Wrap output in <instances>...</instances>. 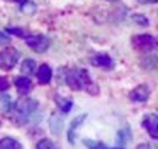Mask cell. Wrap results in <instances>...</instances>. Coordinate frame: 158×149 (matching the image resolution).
<instances>
[{"instance_id": "obj_1", "label": "cell", "mask_w": 158, "mask_h": 149, "mask_svg": "<svg viewBox=\"0 0 158 149\" xmlns=\"http://www.w3.org/2000/svg\"><path fill=\"white\" fill-rule=\"evenodd\" d=\"M65 83L68 84V87L71 90H86L91 94V96H96L99 93V87L93 83L90 74L87 72V70L83 68H74L70 70L65 74Z\"/></svg>"}, {"instance_id": "obj_2", "label": "cell", "mask_w": 158, "mask_h": 149, "mask_svg": "<svg viewBox=\"0 0 158 149\" xmlns=\"http://www.w3.org/2000/svg\"><path fill=\"white\" fill-rule=\"evenodd\" d=\"M38 109V101L31 99V97H22L19 100L13 103L12 106V111H13V119L16 123L19 125H23L29 120V117L34 115L35 111Z\"/></svg>"}, {"instance_id": "obj_3", "label": "cell", "mask_w": 158, "mask_h": 149, "mask_svg": "<svg viewBox=\"0 0 158 149\" xmlns=\"http://www.w3.org/2000/svg\"><path fill=\"white\" fill-rule=\"evenodd\" d=\"M131 43L136 51H142V52H151V51H158V39L152 35H135L131 39Z\"/></svg>"}, {"instance_id": "obj_4", "label": "cell", "mask_w": 158, "mask_h": 149, "mask_svg": "<svg viewBox=\"0 0 158 149\" xmlns=\"http://www.w3.org/2000/svg\"><path fill=\"white\" fill-rule=\"evenodd\" d=\"M25 42L32 51L38 54L47 52V49L49 48V41L44 35H28L25 36Z\"/></svg>"}, {"instance_id": "obj_5", "label": "cell", "mask_w": 158, "mask_h": 149, "mask_svg": "<svg viewBox=\"0 0 158 149\" xmlns=\"http://www.w3.org/2000/svg\"><path fill=\"white\" fill-rule=\"evenodd\" d=\"M18 59H19V52L15 48L3 49L0 52V68L5 71H9L18 64Z\"/></svg>"}, {"instance_id": "obj_6", "label": "cell", "mask_w": 158, "mask_h": 149, "mask_svg": "<svg viewBox=\"0 0 158 149\" xmlns=\"http://www.w3.org/2000/svg\"><path fill=\"white\" fill-rule=\"evenodd\" d=\"M142 126L152 139L158 140V115H155V113L145 115L144 120H142Z\"/></svg>"}, {"instance_id": "obj_7", "label": "cell", "mask_w": 158, "mask_h": 149, "mask_svg": "<svg viewBox=\"0 0 158 149\" xmlns=\"http://www.w3.org/2000/svg\"><path fill=\"white\" fill-rule=\"evenodd\" d=\"M149 94H151L149 87L145 86V84H141V86L135 87L134 90L131 91L129 97H131V100L132 101H136V103H145V101H148Z\"/></svg>"}, {"instance_id": "obj_8", "label": "cell", "mask_w": 158, "mask_h": 149, "mask_svg": "<svg viewBox=\"0 0 158 149\" xmlns=\"http://www.w3.org/2000/svg\"><path fill=\"white\" fill-rule=\"evenodd\" d=\"M91 65L99 68H112L113 67V59L107 55V54H96L93 55L90 59Z\"/></svg>"}, {"instance_id": "obj_9", "label": "cell", "mask_w": 158, "mask_h": 149, "mask_svg": "<svg viewBox=\"0 0 158 149\" xmlns=\"http://www.w3.org/2000/svg\"><path fill=\"white\" fill-rule=\"evenodd\" d=\"M36 78H38L39 84H49L51 78H52V70L49 65L47 64H42L41 67L38 68V72H36Z\"/></svg>"}, {"instance_id": "obj_10", "label": "cell", "mask_w": 158, "mask_h": 149, "mask_svg": "<svg viewBox=\"0 0 158 149\" xmlns=\"http://www.w3.org/2000/svg\"><path fill=\"white\" fill-rule=\"evenodd\" d=\"M86 115H80V116H77L76 119L71 122V125H70V129H68V142L70 143H74L76 142V135H77V129H78V126L81 125L83 122L86 120Z\"/></svg>"}, {"instance_id": "obj_11", "label": "cell", "mask_w": 158, "mask_h": 149, "mask_svg": "<svg viewBox=\"0 0 158 149\" xmlns=\"http://www.w3.org/2000/svg\"><path fill=\"white\" fill-rule=\"evenodd\" d=\"M15 86L18 88V91H19L20 94H23V96H26V94L32 90V81H31V78L25 77V75L16 78V80H15Z\"/></svg>"}, {"instance_id": "obj_12", "label": "cell", "mask_w": 158, "mask_h": 149, "mask_svg": "<svg viewBox=\"0 0 158 149\" xmlns=\"http://www.w3.org/2000/svg\"><path fill=\"white\" fill-rule=\"evenodd\" d=\"M131 139H132V132H131L129 126H126V127H123V129H120L118 132V135H116V145L119 148H125Z\"/></svg>"}, {"instance_id": "obj_13", "label": "cell", "mask_w": 158, "mask_h": 149, "mask_svg": "<svg viewBox=\"0 0 158 149\" xmlns=\"http://www.w3.org/2000/svg\"><path fill=\"white\" fill-rule=\"evenodd\" d=\"M49 126H51V132L54 135H60L62 129V117H60L57 113H54L49 119Z\"/></svg>"}, {"instance_id": "obj_14", "label": "cell", "mask_w": 158, "mask_h": 149, "mask_svg": "<svg viewBox=\"0 0 158 149\" xmlns=\"http://www.w3.org/2000/svg\"><path fill=\"white\" fill-rule=\"evenodd\" d=\"M20 148H22L20 142H18L13 138L6 136V138H3L0 140V149H20Z\"/></svg>"}, {"instance_id": "obj_15", "label": "cell", "mask_w": 158, "mask_h": 149, "mask_svg": "<svg viewBox=\"0 0 158 149\" xmlns=\"http://www.w3.org/2000/svg\"><path fill=\"white\" fill-rule=\"evenodd\" d=\"M55 103H57V106L60 107V110L62 113H68L73 107V101L70 99H65V97L61 96H55Z\"/></svg>"}, {"instance_id": "obj_16", "label": "cell", "mask_w": 158, "mask_h": 149, "mask_svg": "<svg viewBox=\"0 0 158 149\" xmlns=\"http://www.w3.org/2000/svg\"><path fill=\"white\" fill-rule=\"evenodd\" d=\"M20 70H22V72L26 74V75H32V74L36 71V62H35L32 58H26L23 62H22Z\"/></svg>"}, {"instance_id": "obj_17", "label": "cell", "mask_w": 158, "mask_h": 149, "mask_svg": "<svg viewBox=\"0 0 158 149\" xmlns=\"http://www.w3.org/2000/svg\"><path fill=\"white\" fill-rule=\"evenodd\" d=\"M20 10L23 12L25 14H34L36 12V5L34 2H29V0H25L20 3Z\"/></svg>"}, {"instance_id": "obj_18", "label": "cell", "mask_w": 158, "mask_h": 149, "mask_svg": "<svg viewBox=\"0 0 158 149\" xmlns=\"http://www.w3.org/2000/svg\"><path fill=\"white\" fill-rule=\"evenodd\" d=\"M12 106H13V103L10 100V97L7 94H2L0 96V109L5 111H9L12 110Z\"/></svg>"}, {"instance_id": "obj_19", "label": "cell", "mask_w": 158, "mask_h": 149, "mask_svg": "<svg viewBox=\"0 0 158 149\" xmlns=\"http://www.w3.org/2000/svg\"><path fill=\"white\" fill-rule=\"evenodd\" d=\"M84 145L87 148H91V149H105L107 148V145H105L103 142H99V140H91V139H84Z\"/></svg>"}, {"instance_id": "obj_20", "label": "cell", "mask_w": 158, "mask_h": 149, "mask_svg": "<svg viewBox=\"0 0 158 149\" xmlns=\"http://www.w3.org/2000/svg\"><path fill=\"white\" fill-rule=\"evenodd\" d=\"M36 148L38 149H54L55 148V143H54L52 140L42 139V140H39L38 143H36Z\"/></svg>"}, {"instance_id": "obj_21", "label": "cell", "mask_w": 158, "mask_h": 149, "mask_svg": "<svg viewBox=\"0 0 158 149\" xmlns=\"http://www.w3.org/2000/svg\"><path fill=\"white\" fill-rule=\"evenodd\" d=\"M132 19H134V22H136L139 26H148L149 25V20L145 18L144 14H134Z\"/></svg>"}, {"instance_id": "obj_22", "label": "cell", "mask_w": 158, "mask_h": 149, "mask_svg": "<svg viewBox=\"0 0 158 149\" xmlns=\"http://www.w3.org/2000/svg\"><path fill=\"white\" fill-rule=\"evenodd\" d=\"M7 32H9V34L16 35V36H19V38H25V36H26L23 30H22V29H19V28H9V29H7Z\"/></svg>"}, {"instance_id": "obj_23", "label": "cell", "mask_w": 158, "mask_h": 149, "mask_svg": "<svg viewBox=\"0 0 158 149\" xmlns=\"http://www.w3.org/2000/svg\"><path fill=\"white\" fill-rule=\"evenodd\" d=\"M9 87H10V84H9V81H7V78H6V77H0V93L6 91Z\"/></svg>"}, {"instance_id": "obj_24", "label": "cell", "mask_w": 158, "mask_h": 149, "mask_svg": "<svg viewBox=\"0 0 158 149\" xmlns=\"http://www.w3.org/2000/svg\"><path fill=\"white\" fill-rule=\"evenodd\" d=\"M9 43H10V36H7L5 32L0 30V45L5 46V45H9Z\"/></svg>"}, {"instance_id": "obj_25", "label": "cell", "mask_w": 158, "mask_h": 149, "mask_svg": "<svg viewBox=\"0 0 158 149\" xmlns=\"http://www.w3.org/2000/svg\"><path fill=\"white\" fill-rule=\"evenodd\" d=\"M139 5H151V3H158V0H135Z\"/></svg>"}, {"instance_id": "obj_26", "label": "cell", "mask_w": 158, "mask_h": 149, "mask_svg": "<svg viewBox=\"0 0 158 149\" xmlns=\"http://www.w3.org/2000/svg\"><path fill=\"white\" fill-rule=\"evenodd\" d=\"M15 2H18V3H22V2H25V0H15Z\"/></svg>"}, {"instance_id": "obj_27", "label": "cell", "mask_w": 158, "mask_h": 149, "mask_svg": "<svg viewBox=\"0 0 158 149\" xmlns=\"http://www.w3.org/2000/svg\"><path fill=\"white\" fill-rule=\"evenodd\" d=\"M107 2H118V0H107Z\"/></svg>"}]
</instances>
